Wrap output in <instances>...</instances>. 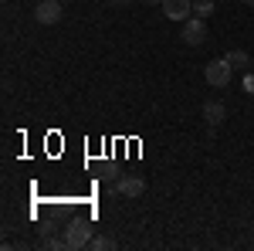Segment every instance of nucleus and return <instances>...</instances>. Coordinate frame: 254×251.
I'll list each match as a JSON object with an SVG mask.
<instances>
[{"label": "nucleus", "mask_w": 254, "mask_h": 251, "mask_svg": "<svg viewBox=\"0 0 254 251\" xmlns=\"http://www.w3.org/2000/svg\"><path fill=\"white\" fill-rule=\"evenodd\" d=\"M61 3H68V0H61Z\"/></svg>", "instance_id": "obj_17"}, {"label": "nucleus", "mask_w": 254, "mask_h": 251, "mask_svg": "<svg viewBox=\"0 0 254 251\" xmlns=\"http://www.w3.org/2000/svg\"><path fill=\"white\" fill-rule=\"evenodd\" d=\"M44 248H51V251H68V245H64V238H55L51 234V228H44V241H41Z\"/></svg>", "instance_id": "obj_9"}, {"label": "nucleus", "mask_w": 254, "mask_h": 251, "mask_svg": "<svg viewBox=\"0 0 254 251\" xmlns=\"http://www.w3.org/2000/svg\"><path fill=\"white\" fill-rule=\"evenodd\" d=\"M88 248H92V251H112V248H116V238H109V234H95V238L88 241Z\"/></svg>", "instance_id": "obj_8"}, {"label": "nucleus", "mask_w": 254, "mask_h": 251, "mask_svg": "<svg viewBox=\"0 0 254 251\" xmlns=\"http://www.w3.org/2000/svg\"><path fill=\"white\" fill-rule=\"evenodd\" d=\"M61 17H64L61 0H41L38 7H34V20H38V24H58Z\"/></svg>", "instance_id": "obj_5"}, {"label": "nucleus", "mask_w": 254, "mask_h": 251, "mask_svg": "<svg viewBox=\"0 0 254 251\" xmlns=\"http://www.w3.org/2000/svg\"><path fill=\"white\" fill-rule=\"evenodd\" d=\"M112 7H126V3H132V0H109Z\"/></svg>", "instance_id": "obj_14"}, {"label": "nucleus", "mask_w": 254, "mask_h": 251, "mask_svg": "<svg viewBox=\"0 0 254 251\" xmlns=\"http://www.w3.org/2000/svg\"><path fill=\"white\" fill-rule=\"evenodd\" d=\"M224 58L231 61L234 68H244V65H251V55H248V51H241V48H234V51H227Z\"/></svg>", "instance_id": "obj_10"}, {"label": "nucleus", "mask_w": 254, "mask_h": 251, "mask_svg": "<svg viewBox=\"0 0 254 251\" xmlns=\"http://www.w3.org/2000/svg\"><path fill=\"white\" fill-rule=\"evenodd\" d=\"M102 180H105L109 187H116V180H119V170H116V167H105V173H102Z\"/></svg>", "instance_id": "obj_12"}, {"label": "nucleus", "mask_w": 254, "mask_h": 251, "mask_svg": "<svg viewBox=\"0 0 254 251\" xmlns=\"http://www.w3.org/2000/svg\"><path fill=\"white\" fill-rule=\"evenodd\" d=\"M112 193H122V197H139V193L146 190V180L136 173H126V176H119L116 180V187H109Z\"/></svg>", "instance_id": "obj_6"}, {"label": "nucleus", "mask_w": 254, "mask_h": 251, "mask_svg": "<svg viewBox=\"0 0 254 251\" xmlns=\"http://www.w3.org/2000/svg\"><path fill=\"white\" fill-rule=\"evenodd\" d=\"M146 3H149V7H156V3H163V0H146Z\"/></svg>", "instance_id": "obj_15"}, {"label": "nucleus", "mask_w": 254, "mask_h": 251, "mask_svg": "<svg viewBox=\"0 0 254 251\" xmlns=\"http://www.w3.org/2000/svg\"><path fill=\"white\" fill-rule=\"evenodd\" d=\"M61 238H64V245H68V251H78V248H88V241H92V228L85 224V221H71L64 231H61Z\"/></svg>", "instance_id": "obj_2"}, {"label": "nucleus", "mask_w": 254, "mask_h": 251, "mask_svg": "<svg viewBox=\"0 0 254 251\" xmlns=\"http://www.w3.org/2000/svg\"><path fill=\"white\" fill-rule=\"evenodd\" d=\"M244 92H254V75L244 78Z\"/></svg>", "instance_id": "obj_13"}, {"label": "nucleus", "mask_w": 254, "mask_h": 251, "mask_svg": "<svg viewBox=\"0 0 254 251\" xmlns=\"http://www.w3.org/2000/svg\"><path fill=\"white\" fill-rule=\"evenodd\" d=\"M159 10H163L170 20H180V24H183V20L193 17V0H163Z\"/></svg>", "instance_id": "obj_4"}, {"label": "nucleus", "mask_w": 254, "mask_h": 251, "mask_svg": "<svg viewBox=\"0 0 254 251\" xmlns=\"http://www.w3.org/2000/svg\"><path fill=\"white\" fill-rule=\"evenodd\" d=\"M203 119H207V126L210 129H217L224 119H227V109H224V102H217V98H210L207 105H203Z\"/></svg>", "instance_id": "obj_7"}, {"label": "nucleus", "mask_w": 254, "mask_h": 251, "mask_svg": "<svg viewBox=\"0 0 254 251\" xmlns=\"http://www.w3.org/2000/svg\"><path fill=\"white\" fill-rule=\"evenodd\" d=\"M214 14V0H193V17H210Z\"/></svg>", "instance_id": "obj_11"}, {"label": "nucleus", "mask_w": 254, "mask_h": 251, "mask_svg": "<svg viewBox=\"0 0 254 251\" xmlns=\"http://www.w3.org/2000/svg\"><path fill=\"white\" fill-rule=\"evenodd\" d=\"M231 75H234V65H231L227 58H217V61H210V65L203 68L207 85H214V88H227V85H231Z\"/></svg>", "instance_id": "obj_1"}, {"label": "nucleus", "mask_w": 254, "mask_h": 251, "mask_svg": "<svg viewBox=\"0 0 254 251\" xmlns=\"http://www.w3.org/2000/svg\"><path fill=\"white\" fill-rule=\"evenodd\" d=\"M183 44H190V48H200L203 41H207V20L203 17H190V20H183Z\"/></svg>", "instance_id": "obj_3"}, {"label": "nucleus", "mask_w": 254, "mask_h": 251, "mask_svg": "<svg viewBox=\"0 0 254 251\" xmlns=\"http://www.w3.org/2000/svg\"><path fill=\"white\" fill-rule=\"evenodd\" d=\"M241 3H248V7H254V0H241Z\"/></svg>", "instance_id": "obj_16"}]
</instances>
